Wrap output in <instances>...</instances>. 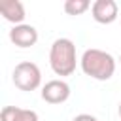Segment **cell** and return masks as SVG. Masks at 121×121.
I'll use <instances>...</instances> for the list:
<instances>
[{
	"instance_id": "6da1fadb",
	"label": "cell",
	"mask_w": 121,
	"mask_h": 121,
	"mask_svg": "<svg viewBox=\"0 0 121 121\" xmlns=\"http://www.w3.org/2000/svg\"><path fill=\"white\" fill-rule=\"evenodd\" d=\"M79 66L85 76L98 81H106L115 74V59L110 53L102 49H95V47L83 51L79 59Z\"/></svg>"
},
{
	"instance_id": "52a82bcc",
	"label": "cell",
	"mask_w": 121,
	"mask_h": 121,
	"mask_svg": "<svg viewBox=\"0 0 121 121\" xmlns=\"http://www.w3.org/2000/svg\"><path fill=\"white\" fill-rule=\"evenodd\" d=\"M0 13L6 21L13 23L15 25H23L26 13H25V6L19 2V0H2L0 2Z\"/></svg>"
},
{
	"instance_id": "9c48e42d",
	"label": "cell",
	"mask_w": 121,
	"mask_h": 121,
	"mask_svg": "<svg viewBox=\"0 0 121 121\" xmlns=\"http://www.w3.org/2000/svg\"><path fill=\"white\" fill-rule=\"evenodd\" d=\"M91 8L89 0H66L64 2V11L68 15H81Z\"/></svg>"
},
{
	"instance_id": "7c38bea8",
	"label": "cell",
	"mask_w": 121,
	"mask_h": 121,
	"mask_svg": "<svg viewBox=\"0 0 121 121\" xmlns=\"http://www.w3.org/2000/svg\"><path fill=\"white\" fill-rule=\"evenodd\" d=\"M119 62H121V57H119Z\"/></svg>"
},
{
	"instance_id": "5b68a950",
	"label": "cell",
	"mask_w": 121,
	"mask_h": 121,
	"mask_svg": "<svg viewBox=\"0 0 121 121\" xmlns=\"http://www.w3.org/2000/svg\"><path fill=\"white\" fill-rule=\"evenodd\" d=\"M91 13H93V19L100 25H110L117 19L119 15V8L113 0H96L93 2L91 6Z\"/></svg>"
},
{
	"instance_id": "7a4b0ae2",
	"label": "cell",
	"mask_w": 121,
	"mask_h": 121,
	"mask_svg": "<svg viewBox=\"0 0 121 121\" xmlns=\"http://www.w3.org/2000/svg\"><path fill=\"white\" fill-rule=\"evenodd\" d=\"M78 64V57H76V43L70 38H57L51 43L49 49V66L51 70L64 78V76H72Z\"/></svg>"
},
{
	"instance_id": "30bf717a",
	"label": "cell",
	"mask_w": 121,
	"mask_h": 121,
	"mask_svg": "<svg viewBox=\"0 0 121 121\" xmlns=\"http://www.w3.org/2000/svg\"><path fill=\"white\" fill-rule=\"evenodd\" d=\"M72 121H98L95 115H91V113H79V115H76Z\"/></svg>"
},
{
	"instance_id": "8fae6325",
	"label": "cell",
	"mask_w": 121,
	"mask_h": 121,
	"mask_svg": "<svg viewBox=\"0 0 121 121\" xmlns=\"http://www.w3.org/2000/svg\"><path fill=\"white\" fill-rule=\"evenodd\" d=\"M117 112H119V117H121V102H119V108H117Z\"/></svg>"
},
{
	"instance_id": "3957f363",
	"label": "cell",
	"mask_w": 121,
	"mask_h": 121,
	"mask_svg": "<svg viewBox=\"0 0 121 121\" xmlns=\"http://www.w3.org/2000/svg\"><path fill=\"white\" fill-rule=\"evenodd\" d=\"M11 79H13V85L21 91H36L42 83V72L38 64L30 60H23L13 68Z\"/></svg>"
},
{
	"instance_id": "8992f818",
	"label": "cell",
	"mask_w": 121,
	"mask_h": 121,
	"mask_svg": "<svg viewBox=\"0 0 121 121\" xmlns=\"http://www.w3.org/2000/svg\"><path fill=\"white\" fill-rule=\"evenodd\" d=\"M9 40H11L13 45L26 49V47L36 45V42H38V30L32 25H25V23L23 25H15L9 30Z\"/></svg>"
},
{
	"instance_id": "ba28073f",
	"label": "cell",
	"mask_w": 121,
	"mask_h": 121,
	"mask_svg": "<svg viewBox=\"0 0 121 121\" xmlns=\"http://www.w3.org/2000/svg\"><path fill=\"white\" fill-rule=\"evenodd\" d=\"M0 121H40L34 110H25L17 106H4L0 112Z\"/></svg>"
},
{
	"instance_id": "277c9868",
	"label": "cell",
	"mask_w": 121,
	"mask_h": 121,
	"mask_svg": "<svg viewBox=\"0 0 121 121\" xmlns=\"http://www.w3.org/2000/svg\"><path fill=\"white\" fill-rule=\"evenodd\" d=\"M42 98L47 104H62L70 98V85L64 79H51L42 87Z\"/></svg>"
}]
</instances>
